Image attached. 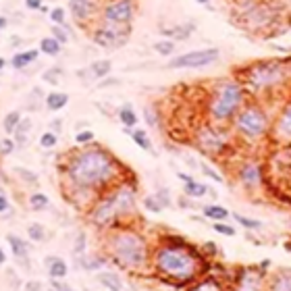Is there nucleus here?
Returning <instances> with one entry per match:
<instances>
[{
	"label": "nucleus",
	"mask_w": 291,
	"mask_h": 291,
	"mask_svg": "<svg viewBox=\"0 0 291 291\" xmlns=\"http://www.w3.org/2000/svg\"><path fill=\"white\" fill-rule=\"evenodd\" d=\"M119 173H121V166H119L117 158L98 146H90L81 152L71 154L63 166L67 187L92 196L106 192L119 179Z\"/></svg>",
	"instance_id": "obj_1"
},
{
	"label": "nucleus",
	"mask_w": 291,
	"mask_h": 291,
	"mask_svg": "<svg viewBox=\"0 0 291 291\" xmlns=\"http://www.w3.org/2000/svg\"><path fill=\"white\" fill-rule=\"evenodd\" d=\"M154 266L160 277L173 285L190 283L198 277L200 258L183 239H173L164 246H158L154 252Z\"/></svg>",
	"instance_id": "obj_2"
},
{
	"label": "nucleus",
	"mask_w": 291,
	"mask_h": 291,
	"mask_svg": "<svg viewBox=\"0 0 291 291\" xmlns=\"http://www.w3.org/2000/svg\"><path fill=\"white\" fill-rule=\"evenodd\" d=\"M104 248L110 260H114L119 266L129 268V270L144 268L150 258L146 237L129 227H117L106 237Z\"/></svg>",
	"instance_id": "obj_3"
},
{
	"label": "nucleus",
	"mask_w": 291,
	"mask_h": 291,
	"mask_svg": "<svg viewBox=\"0 0 291 291\" xmlns=\"http://www.w3.org/2000/svg\"><path fill=\"white\" fill-rule=\"evenodd\" d=\"M246 94L248 90L239 81H233V79L218 81L208 98V117L212 119V123L225 125L233 121V117L244 106Z\"/></svg>",
	"instance_id": "obj_4"
},
{
	"label": "nucleus",
	"mask_w": 291,
	"mask_h": 291,
	"mask_svg": "<svg viewBox=\"0 0 291 291\" xmlns=\"http://www.w3.org/2000/svg\"><path fill=\"white\" fill-rule=\"evenodd\" d=\"M289 67L285 61H256L244 69V88L252 92H264V90H275L283 85L289 77Z\"/></svg>",
	"instance_id": "obj_5"
},
{
	"label": "nucleus",
	"mask_w": 291,
	"mask_h": 291,
	"mask_svg": "<svg viewBox=\"0 0 291 291\" xmlns=\"http://www.w3.org/2000/svg\"><path fill=\"white\" fill-rule=\"evenodd\" d=\"M233 127L242 140L260 142L270 129V119L260 104H244L233 117Z\"/></svg>",
	"instance_id": "obj_6"
},
{
	"label": "nucleus",
	"mask_w": 291,
	"mask_h": 291,
	"mask_svg": "<svg viewBox=\"0 0 291 291\" xmlns=\"http://www.w3.org/2000/svg\"><path fill=\"white\" fill-rule=\"evenodd\" d=\"M88 218H90L92 225L98 227V229L119 227V220H121V216H119V208H117V200H114L112 190L102 192V196L96 202H92Z\"/></svg>",
	"instance_id": "obj_7"
},
{
	"label": "nucleus",
	"mask_w": 291,
	"mask_h": 291,
	"mask_svg": "<svg viewBox=\"0 0 291 291\" xmlns=\"http://www.w3.org/2000/svg\"><path fill=\"white\" fill-rule=\"evenodd\" d=\"M231 135L222 125H204L196 131V146L200 152H204L206 156H220L222 152L229 148Z\"/></svg>",
	"instance_id": "obj_8"
},
{
	"label": "nucleus",
	"mask_w": 291,
	"mask_h": 291,
	"mask_svg": "<svg viewBox=\"0 0 291 291\" xmlns=\"http://www.w3.org/2000/svg\"><path fill=\"white\" fill-rule=\"evenodd\" d=\"M281 9V7H279ZM279 9L275 3H266V0H258L248 13H244L242 17H237L239 21H244V27L250 31H258L264 29L268 25H272L275 21H279Z\"/></svg>",
	"instance_id": "obj_9"
},
{
	"label": "nucleus",
	"mask_w": 291,
	"mask_h": 291,
	"mask_svg": "<svg viewBox=\"0 0 291 291\" xmlns=\"http://www.w3.org/2000/svg\"><path fill=\"white\" fill-rule=\"evenodd\" d=\"M220 59L218 48H202V50H192V52L177 54L168 61L170 69H200V67H208Z\"/></svg>",
	"instance_id": "obj_10"
},
{
	"label": "nucleus",
	"mask_w": 291,
	"mask_h": 291,
	"mask_svg": "<svg viewBox=\"0 0 291 291\" xmlns=\"http://www.w3.org/2000/svg\"><path fill=\"white\" fill-rule=\"evenodd\" d=\"M102 21L121 25V27H131V21L135 17V3L133 0H106L100 9Z\"/></svg>",
	"instance_id": "obj_11"
},
{
	"label": "nucleus",
	"mask_w": 291,
	"mask_h": 291,
	"mask_svg": "<svg viewBox=\"0 0 291 291\" xmlns=\"http://www.w3.org/2000/svg\"><path fill=\"white\" fill-rule=\"evenodd\" d=\"M131 27H121V25H112L102 21L92 29V42L102 46V48H119L127 42Z\"/></svg>",
	"instance_id": "obj_12"
},
{
	"label": "nucleus",
	"mask_w": 291,
	"mask_h": 291,
	"mask_svg": "<svg viewBox=\"0 0 291 291\" xmlns=\"http://www.w3.org/2000/svg\"><path fill=\"white\" fill-rule=\"evenodd\" d=\"M102 3L100 0H69V13L73 15V19L77 25H88L94 17L100 13Z\"/></svg>",
	"instance_id": "obj_13"
},
{
	"label": "nucleus",
	"mask_w": 291,
	"mask_h": 291,
	"mask_svg": "<svg viewBox=\"0 0 291 291\" xmlns=\"http://www.w3.org/2000/svg\"><path fill=\"white\" fill-rule=\"evenodd\" d=\"M237 175H239L242 185H246L248 190H256V187H260V183H262V166L256 162H244L242 168L237 170Z\"/></svg>",
	"instance_id": "obj_14"
},
{
	"label": "nucleus",
	"mask_w": 291,
	"mask_h": 291,
	"mask_svg": "<svg viewBox=\"0 0 291 291\" xmlns=\"http://www.w3.org/2000/svg\"><path fill=\"white\" fill-rule=\"evenodd\" d=\"M7 242L11 246V252L15 256V260L19 262L21 266H25V268H31V262H29V244L25 242V239L19 237V235H15V233H9L7 235Z\"/></svg>",
	"instance_id": "obj_15"
},
{
	"label": "nucleus",
	"mask_w": 291,
	"mask_h": 291,
	"mask_svg": "<svg viewBox=\"0 0 291 291\" xmlns=\"http://www.w3.org/2000/svg\"><path fill=\"white\" fill-rule=\"evenodd\" d=\"M110 71H112V63L108 59H100V61L92 63L88 69H83V73H77V77H90L94 81H100V79L108 77Z\"/></svg>",
	"instance_id": "obj_16"
},
{
	"label": "nucleus",
	"mask_w": 291,
	"mask_h": 291,
	"mask_svg": "<svg viewBox=\"0 0 291 291\" xmlns=\"http://www.w3.org/2000/svg\"><path fill=\"white\" fill-rule=\"evenodd\" d=\"M44 266L48 270L50 279H65L67 272H69V266H67V262L61 258V256H46Z\"/></svg>",
	"instance_id": "obj_17"
},
{
	"label": "nucleus",
	"mask_w": 291,
	"mask_h": 291,
	"mask_svg": "<svg viewBox=\"0 0 291 291\" xmlns=\"http://www.w3.org/2000/svg\"><path fill=\"white\" fill-rule=\"evenodd\" d=\"M38 56H40V48H38V50H36V48L21 50V52L13 54V59H11V67H13V69H17V71H21V69H25V67H29L31 63H36Z\"/></svg>",
	"instance_id": "obj_18"
},
{
	"label": "nucleus",
	"mask_w": 291,
	"mask_h": 291,
	"mask_svg": "<svg viewBox=\"0 0 291 291\" xmlns=\"http://www.w3.org/2000/svg\"><path fill=\"white\" fill-rule=\"evenodd\" d=\"M275 131H277V135H281L283 140H291V100L287 102L283 112L279 114L277 123H275Z\"/></svg>",
	"instance_id": "obj_19"
},
{
	"label": "nucleus",
	"mask_w": 291,
	"mask_h": 291,
	"mask_svg": "<svg viewBox=\"0 0 291 291\" xmlns=\"http://www.w3.org/2000/svg\"><path fill=\"white\" fill-rule=\"evenodd\" d=\"M237 285H239V289H262V279L258 272H254L252 268H242Z\"/></svg>",
	"instance_id": "obj_20"
},
{
	"label": "nucleus",
	"mask_w": 291,
	"mask_h": 291,
	"mask_svg": "<svg viewBox=\"0 0 291 291\" xmlns=\"http://www.w3.org/2000/svg\"><path fill=\"white\" fill-rule=\"evenodd\" d=\"M96 281L102 287H106V289H114V291H121L123 289V281H121V277H119L114 270H102V272H98Z\"/></svg>",
	"instance_id": "obj_21"
},
{
	"label": "nucleus",
	"mask_w": 291,
	"mask_h": 291,
	"mask_svg": "<svg viewBox=\"0 0 291 291\" xmlns=\"http://www.w3.org/2000/svg\"><path fill=\"white\" fill-rule=\"evenodd\" d=\"M196 31V23L187 21V23H181V25H175V27H168V29H162L164 36H170V38H177V40H190V36Z\"/></svg>",
	"instance_id": "obj_22"
},
{
	"label": "nucleus",
	"mask_w": 291,
	"mask_h": 291,
	"mask_svg": "<svg viewBox=\"0 0 291 291\" xmlns=\"http://www.w3.org/2000/svg\"><path fill=\"white\" fill-rule=\"evenodd\" d=\"M44 104L48 110H63L67 104H69V94H65V92H50L44 100Z\"/></svg>",
	"instance_id": "obj_23"
},
{
	"label": "nucleus",
	"mask_w": 291,
	"mask_h": 291,
	"mask_svg": "<svg viewBox=\"0 0 291 291\" xmlns=\"http://www.w3.org/2000/svg\"><path fill=\"white\" fill-rule=\"evenodd\" d=\"M108 258H104V256H96V254H81L77 256V262L81 264L83 270H98L106 264Z\"/></svg>",
	"instance_id": "obj_24"
},
{
	"label": "nucleus",
	"mask_w": 291,
	"mask_h": 291,
	"mask_svg": "<svg viewBox=\"0 0 291 291\" xmlns=\"http://www.w3.org/2000/svg\"><path fill=\"white\" fill-rule=\"evenodd\" d=\"M127 133H129V138L133 140V144L135 146H140L144 152H150V154H154V146H152V140L148 138V133L144 131V129H125Z\"/></svg>",
	"instance_id": "obj_25"
},
{
	"label": "nucleus",
	"mask_w": 291,
	"mask_h": 291,
	"mask_svg": "<svg viewBox=\"0 0 291 291\" xmlns=\"http://www.w3.org/2000/svg\"><path fill=\"white\" fill-rule=\"evenodd\" d=\"M31 129H33L31 119H21L19 125H17V129L13 131V138H15L17 146H25V144H27V138H29Z\"/></svg>",
	"instance_id": "obj_26"
},
{
	"label": "nucleus",
	"mask_w": 291,
	"mask_h": 291,
	"mask_svg": "<svg viewBox=\"0 0 291 291\" xmlns=\"http://www.w3.org/2000/svg\"><path fill=\"white\" fill-rule=\"evenodd\" d=\"M119 121L123 123L125 129H133L135 125L140 123V119H138V112L133 110L131 104H123L121 108H119Z\"/></svg>",
	"instance_id": "obj_27"
},
{
	"label": "nucleus",
	"mask_w": 291,
	"mask_h": 291,
	"mask_svg": "<svg viewBox=\"0 0 291 291\" xmlns=\"http://www.w3.org/2000/svg\"><path fill=\"white\" fill-rule=\"evenodd\" d=\"M210 190L204 183H198L196 179H190V181H185V187H183V194L187 196V198H194V200H198V198H204Z\"/></svg>",
	"instance_id": "obj_28"
},
{
	"label": "nucleus",
	"mask_w": 291,
	"mask_h": 291,
	"mask_svg": "<svg viewBox=\"0 0 291 291\" xmlns=\"http://www.w3.org/2000/svg\"><path fill=\"white\" fill-rule=\"evenodd\" d=\"M270 289H283V291H291V270H279L277 275H272L270 279Z\"/></svg>",
	"instance_id": "obj_29"
},
{
	"label": "nucleus",
	"mask_w": 291,
	"mask_h": 291,
	"mask_svg": "<svg viewBox=\"0 0 291 291\" xmlns=\"http://www.w3.org/2000/svg\"><path fill=\"white\" fill-rule=\"evenodd\" d=\"M63 50V44L56 40V38H42L40 40V52L42 54H48V56H59Z\"/></svg>",
	"instance_id": "obj_30"
},
{
	"label": "nucleus",
	"mask_w": 291,
	"mask_h": 291,
	"mask_svg": "<svg viewBox=\"0 0 291 291\" xmlns=\"http://www.w3.org/2000/svg\"><path fill=\"white\" fill-rule=\"evenodd\" d=\"M202 212H204V216H206V218H212V220H225V218H229V210L218 206V204H206V206L202 208Z\"/></svg>",
	"instance_id": "obj_31"
},
{
	"label": "nucleus",
	"mask_w": 291,
	"mask_h": 291,
	"mask_svg": "<svg viewBox=\"0 0 291 291\" xmlns=\"http://www.w3.org/2000/svg\"><path fill=\"white\" fill-rule=\"evenodd\" d=\"M48 204H50V200H48V196L42 194V192H33V194L29 196V208H31V210H36V212L46 210V208H48Z\"/></svg>",
	"instance_id": "obj_32"
},
{
	"label": "nucleus",
	"mask_w": 291,
	"mask_h": 291,
	"mask_svg": "<svg viewBox=\"0 0 291 291\" xmlns=\"http://www.w3.org/2000/svg\"><path fill=\"white\" fill-rule=\"evenodd\" d=\"M13 173H15L17 177H19V179H21L25 185H33V187H36V185L40 183L38 175L33 173V170H29V168H23V166H15V168H13Z\"/></svg>",
	"instance_id": "obj_33"
},
{
	"label": "nucleus",
	"mask_w": 291,
	"mask_h": 291,
	"mask_svg": "<svg viewBox=\"0 0 291 291\" xmlns=\"http://www.w3.org/2000/svg\"><path fill=\"white\" fill-rule=\"evenodd\" d=\"M48 233H46V229L40 225V222H31V225L27 227V237L31 239V242H36V244H42V242H46V237Z\"/></svg>",
	"instance_id": "obj_34"
},
{
	"label": "nucleus",
	"mask_w": 291,
	"mask_h": 291,
	"mask_svg": "<svg viewBox=\"0 0 291 291\" xmlns=\"http://www.w3.org/2000/svg\"><path fill=\"white\" fill-rule=\"evenodd\" d=\"M21 112L19 110H11V112H7V117H5V121H3V127H5V131L9 133V135H13V131L17 129V125H19V121H21Z\"/></svg>",
	"instance_id": "obj_35"
},
{
	"label": "nucleus",
	"mask_w": 291,
	"mask_h": 291,
	"mask_svg": "<svg viewBox=\"0 0 291 291\" xmlns=\"http://www.w3.org/2000/svg\"><path fill=\"white\" fill-rule=\"evenodd\" d=\"M50 36L56 38V40L65 46L67 42L71 40V29L67 27V23H65V25H52V29H50Z\"/></svg>",
	"instance_id": "obj_36"
},
{
	"label": "nucleus",
	"mask_w": 291,
	"mask_h": 291,
	"mask_svg": "<svg viewBox=\"0 0 291 291\" xmlns=\"http://www.w3.org/2000/svg\"><path fill=\"white\" fill-rule=\"evenodd\" d=\"M233 218L242 225L244 229H250V231H256V229H262V220H256V218H250V216H244V214H233Z\"/></svg>",
	"instance_id": "obj_37"
},
{
	"label": "nucleus",
	"mask_w": 291,
	"mask_h": 291,
	"mask_svg": "<svg viewBox=\"0 0 291 291\" xmlns=\"http://www.w3.org/2000/svg\"><path fill=\"white\" fill-rule=\"evenodd\" d=\"M96 140V133L92 129H77L75 133V144L77 146H90Z\"/></svg>",
	"instance_id": "obj_38"
},
{
	"label": "nucleus",
	"mask_w": 291,
	"mask_h": 291,
	"mask_svg": "<svg viewBox=\"0 0 291 291\" xmlns=\"http://www.w3.org/2000/svg\"><path fill=\"white\" fill-rule=\"evenodd\" d=\"M144 208H146L148 212H152V214H160L164 206L160 204V200L156 198V194H154V196H146V198H144Z\"/></svg>",
	"instance_id": "obj_39"
},
{
	"label": "nucleus",
	"mask_w": 291,
	"mask_h": 291,
	"mask_svg": "<svg viewBox=\"0 0 291 291\" xmlns=\"http://www.w3.org/2000/svg\"><path fill=\"white\" fill-rule=\"evenodd\" d=\"M56 144H59V133H54V131H44V133L40 135V146H42L44 150H52Z\"/></svg>",
	"instance_id": "obj_40"
},
{
	"label": "nucleus",
	"mask_w": 291,
	"mask_h": 291,
	"mask_svg": "<svg viewBox=\"0 0 291 291\" xmlns=\"http://www.w3.org/2000/svg\"><path fill=\"white\" fill-rule=\"evenodd\" d=\"M154 50L162 56H170V54H175V42L173 40H160V42L154 44Z\"/></svg>",
	"instance_id": "obj_41"
},
{
	"label": "nucleus",
	"mask_w": 291,
	"mask_h": 291,
	"mask_svg": "<svg viewBox=\"0 0 291 291\" xmlns=\"http://www.w3.org/2000/svg\"><path fill=\"white\" fill-rule=\"evenodd\" d=\"M17 148V142L15 138H3L0 140V156H9V154H13Z\"/></svg>",
	"instance_id": "obj_42"
},
{
	"label": "nucleus",
	"mask_w": 291,
	"mask_h": 291,
	"mask_svg": "<svg viewBox=\"0 0 291 291\" xmlns=\"http://www.w3.org/2000/svg\"><path fill=\"white\" fill-rule=\"evenodd\" d=\"M65 17H67V11L63 7L50 9V21H54V25H65Z\"/></svg>",
	"instance_id": "obj_43"
},
{
	"label": "nucleus",
	"mask_w": 291,
	"mask_h": 291,
	"mask_svg": "<svg viewBox=\"0 0 291 291\" xmlns=\"http://www.w3.org/2000/svg\"><path fill=\"white\" fill-rule=\"evenodd\" d=\"M85 246H88V239H85V233H79V235L75 237V244H73V254H75V256L85 254Z\"/></svg>",
	"instance_id": "obj_44"
},
{
	"label": "nucleus",
	"mask_w": 291,
	"mask_h": 291,
	"mask_svg": "<svg viewBox=\"0 0 291 291\" xmlns=\"http://www.w3.org/2000/svg\"><path fill=\"white\" fill-rule=\"evenodd\" d=\"M144 117H146V121H148L150 127H158V121H160V119H158V112L154 110L152 106H146V108H144Z\"/></svg>",
	"instance_id": "obj_45"
},
{
	"label": "nucleus",
	"mask_w": 291,
	"mask_h": 291,
	"mask_svg": "<svg viewBox=\"0 0 291 291\" xmlns=\"http://www.w3.org/2000/svg\"><path fill=\"white\" fill-rule=\"evenodd\" d=\"M61 75H63V69H59V67H54V69H50V71H46L42 77L48 81V83H52V85H59V79H61Z\"/></svg>",
	"instance_id": "obj_46"
},
{
	"label": "nucleus",
	"mask_w": 291,
	"mask_h": 291,
	"mask_svg": "<svg viewBox=\"0 0 291 291\" xmlns=\"http://www.w3.org/2000/svg\"><path fill=\"white\" fill-rule=\"evenodd\" d=\"M194 289H222V285H220V281H216V279L208 277L206 281H198Z\"/></svg>",
	"instance_id": "obj_47"
},
{
	"label": "nucleus",
	"mask_w": 291,
	"mask_h": 291,
	"mask_svg": "<svg viewBox=\"0 0 291 291\" xmlns=\"http://www.w3.org/2000/svg\"><path fill=\"white\" fill-rule=\"evenodd\" d=\"M212 229L216 231V233H220V235H229V237H235V229L231 227V225H225V222H220V220H216L214 225H212Z\"/></svg>",
	"instance_id": "obj_48"
},
{
	"label": "nucleus",
	"mask_w": 291,
	"mask_h": 291,
	"mask_svg": "<svg viewBox=\"0 0 291 291\" xmlns=\"http://www.w3.org/2000/svg\"><path fill=\"white\" fill-rule=\"evenodd\" d=\"M200 168H202V173L206 175V177H210L212 181H216V183H222V177L216 173V170H214L212 166H208L206 162H202V164H200Z\"/></svg>",
	"instance_id": "obj_49"
},
{
	"label": "nucleus",
	"mask_w": 291,
	"mask_h": 291,
	"mask_svg": "<svg viewBox=\"0 0 291 291\" xmlns=\"http://www.w3.org/2000/svg\"><path fill=\"white\" fill-rule=\"evenodd\" d=\"M156 198L160 200V204H162L164 208H166V206H170V194H168V190H166V187H162V190H158Z\"/></svg>",
	"instance_id": "obj_50"
},
{
	"label": "nucleus",
	"mask_w": 291,
	"mask_h": 291,
	"mask_svg": "<svg viewBox=\"0 0 291 291\" xmlns=\"http://www.w3.org/2000/svg\"><path fill=\"white\" fill-rule=\"evenodd\" d=\"M9 210H11V202H9V198H7L5 192H0V214H5Z\"/></svg>",
	"instance_id": "obj_51"
},
{
	"label": "nucleus",
	"mask_w": 291,
	"mask_h": 291,
	"mask_svg": "<svg viewBox=\"0 0 291 291\" xmlns=\"http://www.w3.org/2000/svg\"><path fill=\"white\" fill-rule=\"evenodd\" d=\"M50 287L56 289V291H61V289H71V287L67 285L63 279H50Z\"/></svg>",
	"instance_id": "obj_52"
},
{
	"label": "nucleus",
	"mask_w": 291,
	"mask_h": 291,
	"mask_svg": "<svg viewBox=\"0 0 291 291\" xmlns=\"http://www.w3.org/2000/svg\"><path fill=\"white\" fill-rule=\"evenodd\" d=\"M42 5H44L42 0H25V7H27L29 11H40Z\"/></svg>",
	"instance_id": "obj_53"
},
{
	"label": "nucleus",
	"mask_w": 291,
	"mask_h": 291,
	"mask_svg": "<svg viewBox=\"0 0 291 291\" xmlns=\"http://www.w3.org/2000/svg\"><path fill=\"white\" fill-rule=\"evenodd\" d=\"M25 289H31V291H38V289H44V285L40 281H27L25 283Z\"/></svg>",
	"instance_id": "obj_54"
},
{
	"label": "nucleus",
	"mask_w": 291,
	"mask_h": 291,
	"mask_svg": "<svg viewBox=\"0 0 291 291\" xmlns=\"http://www.w3.org/2000/svg\"><path fill=\"white\" fill-rule=\"evenodd\" d=\"M63 129V123H61V119H54V123H52V131L54 133H59Z\"/></svg>",
	"instance_id": "obj_55"
},
{
	"label": "nucleus",
	"mask_w": 291,
	"mask_h": 291,
	"mask_svg": "<svg viewBox=\"0 0 291 291\" xmlns=\"http://www.w3.org/2000/svg\"><path fill=\"white\" fill-rule=\"evenodd\" d=\"M5 264H7V254L3 248H0V266H5Z\"/></svg>",
	"instance_id": "obj_56"
},
{
	"label": "nucleus",
	"mask_w": 291,
	"mask_h": 291,
	"mask_svg": "<svg viewBox=\"0 0 291 291\" xmlns=\"http://www.w3.org/2000/svg\"><path fill=\"white\" fill-rule=\"evenodd\" d=\"M7 25H9V19H7V17H0V31H3Z\"/></svg>",
	"instance_id": "obj_57"
},
{
	"label": "nucleus",
	"mask_w": 291,
	"mask_h": 291,
	"mask_svg": "<svg viewBox=\"0 0 291 291\" xmlns=\"http://www.w3.org/2000/svg\"><path fill=\"white\" fill-rule=\"evenodd\" d=\"M177 177H179L181 181H190V179H192L190 175H185V173H179V170H177Z\"/></svg>",
	"instance_id": "obj_58"
},
{
	"label": "nucleus",
	"mask_w": 291,
	"mask_h": 291,
	"mask_svg": "<svg viewBox=\"0 0 291 291\" xmlns=\"http://www.w3.org/2000/svg\"><path fill=\"white\" fill-rule=\"evenodd\" d=\"M40 13H50V9H48L46 5H42V7H40Z\"/></svg>",
	"instance_id": "obj_59"
},
{
	"label": "nucleus",
	"mask_w": 291,
	"mask_h": 291,
	"mask_svg": "<svg viewBox=\"0 0 291 291\" xmlns=\"http://www.w3.org/2000/svg\"><path fill=\"white\" fill-rule=\"evenodd\" d=\"M5 65H7V61H5V59H0V71L5 69Z\"/></svg>",
	"instance_id": "obj_60"
},
{
	"label": "nucleus",
	"mask_w": 291,
	"mask_h": 291,
	"mask_svg": "<svg viewBox=\"0 0 291 291\" xmlns=\"http://www.w3.org/2000/svg\"><path fill=\"white\" fill-rule=\"evenodd\" d=\"M196 3H198V5H204V7H206V5H208V0H196Z\"/></svg>",
	"instance_id": "obj_61"
}]
</instances>
